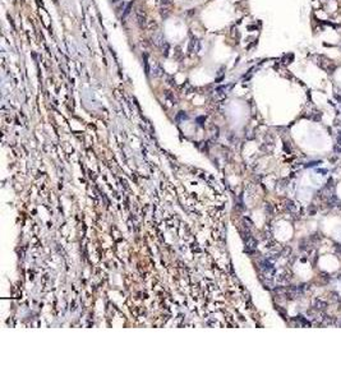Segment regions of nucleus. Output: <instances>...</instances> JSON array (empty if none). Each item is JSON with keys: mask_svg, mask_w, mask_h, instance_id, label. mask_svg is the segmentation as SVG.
<instances>
[{"mask_svg": "<svg viewBox=\"0 0 341 383\" xmlns=\"http://www.w3.org/2000/svg\"><path fill=\"white\" fill-rule=\"evenodd\" d=\"M336 252L341 255V245H340V244H339V245H336Z\"/></svg>", "mask_w": 341, "mask_h": 383, "instance_id": "2", "label": "nucleus"}, {"mask_svg": "<svg viewBox=\"0 0 341 383\" xmlns=\"http://www.w3.org/2000/svg\"><path fill=\"white\" fill-rule=\"evenodd\" d=\"M316 307L318 308V309H326L327 303H326V301H323V300H321V299H317V301H316Z\"/></svg>", "mask_w": 341, "mask_h": 383, "instance_id": "1", "label": "nucleus"}, {"mask_svg": "<svg viewBox=\"0 0 341 383\" xmlns=\"http://www.w3.org/2000/svg\"><path fill=\"white\" fill-rule=\"evenodd\" d=\"M337 143L341 144V132H339V136H337Z\"/></svg>", "mask_w": 341, "mask_h": 383, "instance_id": "3", "label": "nucleus"}]
</instances>
